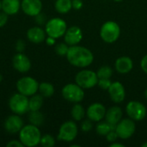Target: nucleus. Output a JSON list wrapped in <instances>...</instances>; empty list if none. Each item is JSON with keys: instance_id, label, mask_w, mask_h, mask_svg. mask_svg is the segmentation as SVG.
Segmentation results:
<instances>
[{"instance_id": "nucleus-1", "label": "nucleus", "mask_w": 147, "mask_h": 147, "mask_svg": "<svg viewBox=\"0 0 147 147\" xmlns=\"http://www.w3.org/2000/svg\"><path fill=\"white\" fill-rule=\"evenodd\" d=\"M66 58L71 65L78 68L88 67L94 61L92 52L90 49L78 45L69 47Z\"/></svg>"}, {"instance_id": "nucleus-2", "label": "nucleus", "mask_w": 147, "mask_h": 147, "mask_svg": "<svg viewBox=\"0 0 147 147\" xmlns=\"http://www.w3.org/2000/svg\"><path fill=\"white\" fill-rule=\"evenodd\" d=\"M41 133L39 127L32 124L23 126V127L19 132V140L24 146L34 147L37 146L41 139Z\"/></svg>"}, {"instance_id": "nucleus-3", "label": "nucleus", "mask_w": 147, "mask_h": 147, "mask_svg": "<svg viewBox=\"0 0 147 147\" xmlns=\"http://www.w3.org/2000/svg\"><path fill=\"white\" fill-rule=\"evenodd\" d=\"M121 35V28L114 21H108L102 24L100 29V36L106 43L115 42Z\"/></svg>"}, {"instance_id": "nucleus-4", "label": "nucleus", "mask_w": 147, "mask_h": 147, "mask_svg": "<svg viewBox=\"0 0 147 147\" xmlns=\"http://www.w3.org/2000/svg\"><path fill=\"white\" fill-rule=\"evenodd\" d=\"M67 29L66 22L59 17H54L47 22L45 24V31L47 36L53 37L54 39H59L64 36Z\"/></svg>"}, {"instance_id": "nucleus-5", "label": "nucleus", "mask_w": 147, "mask_h": 147, "mask_svg": "<svg viewBox=\"0 0 147 147\" xmlns=\"http://www.w3.org/2000/svg\"><path fill=\"white\" fill-rule=\"evenodd\" d=\"M9 108L11 112H13V114L19 115H24L25 113L29 111L28 96L19 92L14 94L10 96L9 100Z\"/></svg>"}, {"instance_id": "nucleus-6", "label": "nucleus", "mask_w": 147, "mask_h": 147, "mask_svg": "<svg viewBox=\"0 0 147 147\" xmlns=\"http://www.w3.org/2000/svg\"><path fill=\"white\" fill-rule=\"evenodd\" d=\"M98 77L96 72L90 70H82L77 73L75 77V82L80 87L84 89H91L97 85Z\"/></svg>"}, {"instance_id": "nucleus-7", "label": "nucleus", "mask_w": 147, "mask_h": 147, "mask_svg": "<svg viewBox=\"0 0 147 147\" xmlns=\"http://www.w3.org/2000/svg\"><path fill=\"white\" fill-rule=\"evenodd\" d=\"M63 97L72 103H78L84 98V91L82 87L77 84H68L62 89Z\"/></svg>"}, {"instance_id": "nucleus-8", "label": "nucleus", "mask_w": 147, "mask_h": 147, "mask_svg": "<svg viewBox=\"0 0 147 147\" xmlns=\"http://www.w3.org/2000/svg\"><path fill=\"white\" fill-rule=\"evenodd\" d=\"M39 83L32 77H23L16 82V90L19 93L31 96L38 92Z\"/></svg>"}, {"instance_id": "nucleus-9", "label": "nucleus", "mask_w": 147, "mask_h": 147, "mask_svg": "<svg viewBox=\"0 0 147 147\" xmlns=\"http://www.w3.org/2000/svg\"><path fill=\"white\" fill-rule=\"evenodd\" d=\"M78 134V128L77 124L72 121H68L64 122L58 133V140L64 142H71L73 141Z\"/></svg>"}, {"instance_id": "nucleus-10", "label": "nucleus", "mask_w": 147, "mask_h": 147, "mask_svg": "<svg viewBox=\"0 0 147 147\" xmlns=\"http://www.w3.org/2000/svg\"><path fill=\"white\" fill-rule=\"evenodd\" d=\"M128 117L134 121H140L146 118L147 109L146 106L138 101H131L127 103L126 108Z\"/></svg>"}, {"instance_id": "nucleus-11", "label": "nucleus", "mask_w": 147, "mask_h": 147, "mask_svg": "<svg viewBox=\"0 0 147 147\" xmlns=\"http://www.w3.org/2000/svg\"><path fill=\"white\" fill-rule=\"evenodd\" d=\"M135 122L130 118L121 120L115 127V132L118 137L122 140H127L131 138L135 132Z\"/></svg>"}, {"instance_id": "nucleus-12", "label": "nucleus", "mask_w": 147, "mask_h": 147, "mask_svg": "<svg viewBox=\"0 0 147 147\" xmlns=\"http://www.w3.org/2000/svg\"><path fill=\"white\" fill-rule=\"evenodd\" d=\"M23 121L20 117L19 115H11L8 116L3 123V127L5 131L10 134H17L21 131V129L23 127Z\"/></svg>"}, {"instance_id": "nucleus-13", "label": "nucleus", "mask_w": 147, "mask_h": 147, "mask_svg": "<svg viewBox=\"0 0 147 147\" xmlns=\"http://www.w3.org/2000/svg\"><path fill=\"white\" fill-rule=\"evenodd\" d=\"M106 109L103 104L100 102H95L89 106L86 110L87 117L93 122H99L105 118Z\"/></svg>"}, {"instance_id": "nucleus-14", "label": "nucleus", "mask_w": 147, "mask_h": 147, "mask_svg": "<svg viewBox=\"0 0 147 147\" xmlns=\"http://www.w3.org/2000/svg\"><path fill=\"white\" fill-rule=\"evenodd\" d=\"M12 65L16 71L26 73L31 68V61L23 53H17L12 59Z\"/></svg>"}, {"instance_id": "nucleus-15", "label": "nucleus", "mask_w": 147, "mask_h": 147, "mask_svg": "<svg viewBox=\"0 0 147 147\" xmlns=\"http://www.w3.org/2000/svg\"><path fill=\"white\" fill-rule=\"evenodd\" d=\"M21 9L24 14L28 16H35L41 12V0H22Z\"/></svg>"}, {"instance_id": "nucleus-16", "label": "nucleus", "mask_w": 147, "mask_h": 147, "mask_svg": "<svg viewBox=\"0 0 147 147\" xmlns=\"http://www.w3.org/2000/svg\"><path fill=\"white\" fill-rule=\"evenodd\" d=\"M65 42L68 46L78 45L83 39V32L78 26H71L68 28L64 34Z\"/></svg>"}, {"instance_id": "nucleus-17", "label": "nucleus", "mask_w": 147, "mask_h": 147, "mask_svg": "<svg viewBox=\"0 0 147 147\" xmlns=\"http://www.w3.org/2000/svg\"><path fill=\"white\" fill-rule=\"evenodd\" d=\"M110 99L115 103L122 102L126 98V90L123 84L120 82H114L108 90Z\"/></svg>"}, {"instance_id": "nucleus-18", "label": "nucleus", "mask_w": 147, "mask_h": 147, "mask_svg": "<svg viewBox=\"0 0 147 147\" xmlns=\"http://www.w3.org/2000/svg\"><path fill=\"white\" fill-rule=\"evenodd\" d=\"M46 31L39 26L32 27L27 31L28 40L34 44H40L46 40Z\"/></svg>"}, {"instance_id": "nucleus-19", "label": "nucleus", "mask_w": 147, "mask_h": 147, "mask_svg": "<svg viewBox=\"0 0 147 147\" xmlns=\"http://www.w3.org/2000/svg\"><path fill=\"white\" fill-rule=\"evenodd\" d=\"M115 67L117 72L121 74H127L134 68V62L130 57L122 56L116 59Z\"/></svg>"}, {"instance_id": "nucleus-20", "label": "nucleus", "mask_w": 147, "mask_h": 147, "mask_svg": "<svg viewBox=\"0 0 147 147\" xmlns=\"http://www.w3.org/2000/svg\"><path fill=\"white\" fill-rule=\"evenodd\" d=\"M122 118V110L118 106H113L106 111L105 119L109 123L116 126Z\"/></svg>"}, {"instance_id": "nucleus-21", "label": "nucleus", "mask_w": 147, "mask_h": 147, "mask_svg": "<svg viewBox=\"0 0 147 147\" xmlns=\"http://www.w3.org/2000/svg\"><path fill=\"white\" fill-rule=\"evenodd\" d=\"M21 9L20 0H2V10L8 16H13L18 13Z\"/></svg>"}, {"instance_id": "nucleus-22", "label": "nucleus", "mask_w": 147, "mask_h": 147, "mask_svg": "<svg viewBox=\"0 0 147 147\" xmlns=\"http://www.w3.org/2000/svg\"><path fill=\"white\" fill-rule=\"evenodd\" d=\"M43 96L39 94V95H33L30 96L28 99V109L29 111H38L41 109L43 105Z\"/></svg>"}, {"instance_id": "nucleus-23", "label": "nucleus", "mask_w": 147, "mask_h": 147, "mask_svg": "<svg viewBox=\"0 0 147 147\" xmlns=\"http://www.w3.org/2000/svg\"><path fill=\"white\" fill-rule=\"evenodd\" d=\"M54 7L59 14H66L72 9L71 0H56Z\"/></svg>"}, {"instance_id": "nucleus-24", "label": "nucleus", "mask_w": 147, "mask_h": 147, "mask_svg": "<svg viewBox=\"0 0 147 147\" xmlns=\"http://www.w3.org/2000/svg\"><path fill=\"white\" fill-rule=\"evenodd\" d=\"M54 87L51 83L48 82H42L39 84V89L38 91L39 93L43 96V97H51L54 94Z\"/></svg>"}, {"instance_id": "nucleus-25", "label": "nucleus", "mask_w": 147, "mask_h": 147, "mask_svg": "<svg viewBox=\"0 0 147 147\" xmlns=\"http://www.w3.org/2000/svg\"><path fill=\"white\" fill-rule=\"evenodd\" d=\"M85 109L84 108L78 103H75L74 106L71 108V115L72 117V119L76 121H80L82 120H84V116H85Z\"/></svg>"}, {"instance_id": "nucleus-26", "label": "nucleus", "mask_w": 147, "mask_h": 147, "mask_svg": "<svg viewBox=\"0 0 147 147\" xmlns=\"http://www.w3.org/2000/svg\"><path fill=\"white\" fill-rule=\"evenodd\" d=\"M115 127L116 126H114L109 123L108 121H102V122L99 121V123L96 127V131L97 134L101 136H106L112 130H115Z\"/></svg>"}, {"instance_id": "nucleus-27", "label": "nucleus", "mask_w": 147, "mask_h": 147, "mask_svg": "<svg viewBox=\"0 0 147 147\" xmlns=\"http://www.w3.org/2000/svg\"><path fill=\"white\" fill-rule=\"evenodd\" d=\"M28 121L29 123L32 125H34L36 127H40L45 121V117L42 113L38 111H30V114L28 115Z\"/></svg>"}, {"instance_id": "nucleus-28", "label": "nucleus", "mask_w": 147, "mask_h": 147, "mask_svg": "<svg viewBox=\"0 0 147 147\" xmlns=\"http://www.w3.org/2000/svg\"><path fill=\"white\" fill-rule=\"evenodd\" d=\"M98 78H110L113 76V69L109 65L101 66L96 71Z\"/></svg>"}, {"instance_id": "nucleus-29", "label": "nucleus", "mask_w": 147, "mask_h": 147, "mask_svg": "<svg viewBox=\"0 0 147 147\" xmlns=\"http://www.w3.org/2000/svg\"><path fill=\"white\" fill-rule=\"evenodd\" d=\"M40 144L43 147H53L55 145V140L51 134H45L41 136Z\"/></svg>"}, {"instance_id": "nucleus-30", "label": "nucleus", "mask_w": 147, "mask_h": 147, "mask_svg": "<svg viewBox=\"0 0 147 147\" xmlns=\"http://www.w3.org/2000/svg\"><path fill=\"white\" fill-rule=\"evenodd\" d=\"M69 47L65 42H60L55 46V53L59 56H66Z\"/></svg>"}, {"instance_id": "nucleus-31", "label": "nucleus", "mask_w": 147, "mask_h": 147, "mask_svg": "<svg viewBox=\"0 0 147 147\" xmlns=\"http://www.w3.org/2000/svg\"><path fill=\"white\" fill-rule=\"evenodd\" d=\"M111 84H112V82H111L110 78H100V79L98 80L97 85H98L101 89L105 90H108L109 89Z\"/></svg>"}, {"instance_id": "nucleus-32", "label": "nucleus", "mask_w": 147, "mask_h": 147, "mask_svg": "<svg viewBox=\"0 0 147 147\" xmlns=\"http://www.w3.org/2000/svg\"><path fill=\"white\" fill-rule=\"evenodd\" d=\"M92 127H93V121L91 120H90L88 118V119L83 121V122L81 124V129L83 132H85V133L90 132L92 129Z\"/></svg>"}, {"instance_id": "nucleus-33", "label": "nucleus", "mask_w": 147, "mask_h": 147, "mask_svg": "<svg viewBox=\"0 0 147 147\" xmlns=\"http://www.w3.org/2000/svg\"><path fill=\"white\" fill-rule=\"evenodd\" d=\"M35 17V22H36V23L38 24V25H40V26H41V25H44V24H46L47 23V16L44 14V13H40V14H38L37 16H34Z\"/></svg>"}, {"instance_id": "nucleus-34", "label": "nucleus", "mask_w": 147, "mask_h": 147, "mask_svg": "<svg viewBox=\"0 0 147 147\" xmlns=\"http://www.w3.org/2000/svg\"><path fill=\"white\" fill-rule=\"evenodd\" d=\"M26 48V43L23 40H18L16 43V50L17 53H23Z\"/></svg>"}, {"instance_id": "nucleus-35", "label": "nucleus", "mask_w": 147, "mask_h": 147, "mask_svg": "<svg viewBox=\"0 0 147 147\" xmlns=\"http://www.w3.org/2000/svg\"><path fill=\"white\" fill-rule=\"evenodd\" d=\"M106 139H107V140L109 141V142H110V143H114V142H115L116 141V140L119 138L118 137V134H117V133L115 132V130H112L111 132H109L106 136Z\"/></svg>"}, {"instance_id": "nucleus-36", "label": "nucleus", "mask_w": 147, "mask_h": 147, "mask_svg": "<svg viewBox=\"0 0 147 147\" xmlns=\"http://www.w3.org/2000/svg\"><path fill=\"white\" fill-rule=\"evenodd\" d=\"M7 22H8V15L4 13L3 11L0 12V28H3V26H5Z\"/></svg>"}, {"instance_id": "nucleus-37", "label": "nucleus", "mask_w": 147, "mask_h": 147, "mask_svg": "<svg viewBox=\"0 0 147 147\" xmlns=\"http://www.w3.org/2000/svg\"><path fill=\"white\" fill-rule=\"evenodd\" d=\"M71 4H72V9L76 10H79L80 9H82L84 5L82 0H71Z\"/></svg>"}, {"instance_id": "nucleus-38", "label": "nucleus", "mask_w": 147, "mask_h": 147, "mask_svg": "<svg viewBox=\"0 0 147 147\" xmlns=\"http://www.w3.org/2000/svg\"><path fill=\"white\" fill-rule=\"evenodd\" d=\"M6 146L8 147H24V146L22 145V143L20 141V140H10L9 142L7 143Z\"/></svg>"}, {"instance_id": "nucleus-39", "label": "nucleus", "mask_w": 147, "mask_h": 147, "mask_svg": "<svg viewBox=\"0 0 147 147\" xmlns=\"http://www.w3.org/2000/svg\"><path fill=\"white\" fill-rule=\"evenodd\" d=\"M140 67H141L142 71L147 74V54L142 58V59L140 61Z\"/></svg>"}, {"instance_id": "nucleus-40", "label": "nucleus", "mask_w": 147, "mask_h": 147, "mask_svg": "<svg viewBox=\"0 0 147 147\" xmlns=\"http://www.w3.org/2000/svg\"><path fill=\"white\" fill-rule=\"evenodd\" d=\"M46 43L47 46H53L56 42V39L53 38V37H50V36H47L46 37Z\"/></svg>"}, {"instance_id": "nucleus-41", "label": "nucleus", "mask_w": 147, "mask_h": 147, "mask_svg": "<svg viewBox=\"0 0 147 147\" xmlns=\"http://www.w3.org/2000/svg\"><path fill=\"white\" fill-rule=\"evenodd\" d=\"M110 146L111 147H124V145H122V144H121V143H115V142H114V143H112V144L110 145Z\"/></svg>"}, {"instance_id": "nucleus-42", "label": "nucleus", "mask_w": 147, "mask_h": 147, "mask_svg": "<svg viewBox=\"0 0 147 147\" xmlns=\"http://www.w3.org/2000/svg\"><path fill=\"white\" fill-rule=\"evenodd\" d=\"M142 147H147V142H146V143H144L142 146H141Z\"/></svg>"}, {"instance_id": "nucleus-43", "label": "nucleus", "mask_w": 147, "mask_h": 147, "mask_svg": "<svg viewBox=\"0 0 147 147\" xmlns=\"http://www.w3.org/2000/svg\"><path fill=\"white\" fill-rule=\"evenodd\" d=\"M3 81V76H2V74L0 73V83Z\"/></svg>"}, {"instance_id": "nucleus-44", "label": "nucleus", "mask_w": 147, "mask_h": 147, "mask_svg": "<svg viewBox=\"0 0 147 147\" xmlns=\"http://www.w3.org/2000/svg\"><path fill=\"white\" fill-rule=\"evenodd\" d=\"M80 146H78V145H71V147H79Z\"/></svg>"}, {"instance_id": "nucleus-45", "label": "nucleus", "mask_w": 147, "mask_h": 147, "mask_svg": "<svg viewBox=\"0 0 147 147\" xmlns=\"http://www.w3.org/2000/svg\"><path fill=\"white\" fill-rule=\"evenodd\" d=\"M145 96H146V98L147 99V88H146V90H145Z\"/></svg>"}, {"instance_id": "nucleus-46", "label": "nucleus", "mask_w": 147, "mask_h": 147, "mask_svg": "<svg viewBox=\"0 0 147 147\" xmlns=\"http://www.w3.org/2000/svg\"><path fill=\"white\" fill-rule=\"evenodd\" d=\"M0 9H2V0H0Z\"/></svg>"}, {"instance_id": "nucleus-47", "label": "nucleus", "mask_w": 147, "mask_h": 147, "mask_svg": "<svg viewBox=\"0 0 147 147\" xmlns=\"http://www.w3.org/2000/svg\"><path fill=\"white\" fill-rule=\"evenodd\" d=\"M115 1H116V2H119V1H121V0H115Z\"/></svg>"}]
</instances>
